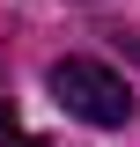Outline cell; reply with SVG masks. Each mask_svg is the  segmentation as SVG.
<instances>
[{"label": "cell", "mask_w": 140, "mask_h": 147, "mask_svg": "<svg viewBox=\"0 0 140 147\" xmlns=\"http://www.w3.org/2000/svg\"><path fill=\"white\" fill-rule=\"evenodd\" d=\"M0 147H37V140H22V125L7 118V110H0Z\"/></svg>", "instance_id": "obj_2"}, {"label": "cell", "mask_w": 140, "mask_h": 147, "mask_svg": "<svg viewBox=\"0 0 140 147\" xmlns=\"http://www.w3.org/2000/svg\"><path fill=\"white\" fill-rule=\"evenodd\" d=\"M118 52H125V59H140V37H118Z\"/></svg>", "instance_id": "obj_3"}, {"label": "cell", "mask_w": 140, "mask_h": 147, "mask_svg": "<svg viewBox=\"0 0 140 147\" xmlns=\"http://www.w3.org/2000/svg\"><path fill=\"white\" fill-rule=\"evenodd\" d=\"M52 96L81 118V125H103V132L133 118V88H125L103 59H59L52 66Z\"/></svg>", "instance_id": "obj_1"}]
</instances>
